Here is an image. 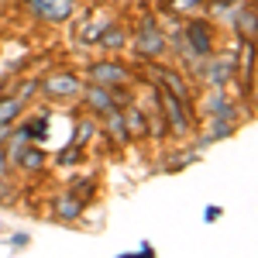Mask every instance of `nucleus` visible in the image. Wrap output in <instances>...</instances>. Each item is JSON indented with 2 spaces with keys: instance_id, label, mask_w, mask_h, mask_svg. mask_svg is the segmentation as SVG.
I'll use <instances>...</instances> for the list:
<instances>
[{
  "instance_id": "obj_1",
  "label": "nucleus",
  "mask_w": 258,
  "mask_h": 258,
  "mask_svg": "<svg viewBox=\"0 0 258 258\" xmlns=\"http://www.w3.org/2000/svg\"><path fill=\"white\" fill-rule=\"evenodd\" d=\"M159 100L165 103V120H169V127H172L176 135H186V131H189V117H186V100L176 97L172 90H162Z\"/></svg>"
},
{
  "instance_id": "obj_2",
  "label": "nucleus",
  "mask_w": 258,
  "mask_h": 258,
  "mask_svg": "<svg viewBox=\"0 0 258 258\" xmlns=\"http://www.w3.org/2000/svg\"><path fill=\"white\" fill-rule=\"evenodd\" d=\"M73 0H28V11L35 14V18H41V21H66L69 14H73Z\"/></svg>"
},
{
  "instance_id": "obj_3",
  "label": "nucleus",
  "mask_w": 258,
  "mask_h": 258,
  "mask_svg": "<svg viewBox=\"0 0 258 258\" xmlns=\"http://www.w3.org/2000/svg\"><path fill=\"white\" fill-rule=\"evenodd\" d=\"M162 48H165V38H162L159 24L152 18H145V24H141V31H138V52L148 55V59H155V55H162Z\"/></svg>"
},
{
  "instance_id": "obj_4",
  "label": "nucleus",
  "mask_w": 258,
  "mask_h": 258,
  "mask_svg": "<svg viewBox=\"0 0 258 258\" xmlns=\"http://www.w3.org/2000/svg\"><path fill=\"white\" fill-rule=\"evenodd\" d=\"M90 80L100 83V86H117V83L127 80V69L117 62H97V66H90Z\"/></svg>"
},
{
  "instance_id": "obj_5",
  "label": "nucleus",
  "mask_w": 258,
  "mask_h": 258,
  "mask_svg": "<svg viewBox=\"0 0 258 258\" xmlns=\"http://www.w3.org/2000/svg\"><path fill=\"white\" fill-rule=\"evenodd\" d=\"M186 38H189V45H193V52L197 55H210V48H214V38H210V28L203 24V21H189L186 24Z\"/></svg>"
},
{
  "instance_id": "obj_6",
  "label": "nucleus",
  "mask_w": 258,
  "mask_h": 258,
  "mask_svg": "<svg viewBox=\"0 0 258 258\" xmlns=\"http://www.w3.org/2000/svg\"><path fill=\"white\" fill-rule=\"evenodd\" d=\"M86 103L100 110V114H110V110H117V103H114V90L110 86H93V90H86Z\"/></svg>"
},
{
  "instance_id": "obj_7",
  "label": "nucleus",
  "mask_w": 258,
  "mask_h": 258,
  "mask_svg": "<svg viewBox=\"0 0 258 258\" xmlns=\"http://www.w3.org/2000/svg\"><path fill=\"white\" fill-rule=\"evenodd\" d=\"M80 90V80L76 76H69V73H62V76H52V80L45 83V93H52V97H73Z\"/></svg>"
},
{
  "instance_id": "obj_8",
  "label": "nucleus",
  "mask_w": 258,
  "mask_h": 258,
  "mask_svg": "<svg viewBox=\"0 0 258 258\" xmlns=\"http://www.w3.org/2000/svg\"><path fill=\"white\" fill-rule=\"evenodd\" d=\"M14 162H18L21 169H28V172H38L41 165H45V155H41L38 148H31V145H24L18 155H14Z\"/></svg>"
},
{
  "instance_id": "obj_9",
  "label": "nucleus",
  "mask_w": 258,
  "mask_h": 258,
  "mask_svg": "<svg viewBox=\"0 0 258 258\" xmlns=\"http://www.w3.org/2000/svg\"><path fill=\"white\" fill-rule=\"evenodd\" d=\"M238 31L244 41H258V18L255 11H241L238 14Z\"/></svg>"
},
{
  "instance_id": "obj_10",
  "label": "nucleus",
  "mask_w": 258,
  "mask_h": 258,
  "mask_svg": "<svg viewBox=\"0 0 258 258\" xmlns=\"http://www.w3.org/2000/svg\"><path fill=\"white\" fill-rule=\"evenodd\" d=\"M55 210H59V217L73 220V217H80V210H83V200L76 197V193H66V197H59V203H55Z\"/></svg>"
},
{
  "instance_id": "obj_11",
  "label": "nucleus",
  "mask_w": 258,
  "mask_h": 258,
  "mask_svg": "<svg viewBox=\"0 0 258 258\" xmlns=\"http://www.w3.org/2000/svg\"><path fill=\"white\" fill-rule=\"evenodd\" d=\"M107 127H110V135H114L120 145H127V141H131L127 127H124V114H120V110H110V114H107Z\"/></svg>"
},
{
  "instance_id": "obj_12",
  "label": "nucleus",
  "mask_w": 258,
  "mask_h": 258,
  "mask_svg": "<svg viewBox=\"0 0 258 258\" xmlns=\"http://www.w3.org/2000/svg\"><path fill=\"white\" fill-rule=\"evenodd\" d=\"M159 76L165 80V86H169V90H172L176 97H182V100H186V93H189V90H186V80H182L179 73H172V69H159Z\"/></svg>"
},
{
  "instance_id": "obj_13",
  "label": "nucleus",
  "mask_w": 258,
  "mask_h": 258,
  "mask_svg": "<svg viewBox=\"0 0 258 258\" xmlns=\"http://www.w3.org/2000/svg\"><path fill=\"white\" fill-rule=\"evenodd\" d=\"M124 127H127L131 138H141V135L148 131V124H145V117H141L138 110H127V114H124Z\"/></svg>"
},
{
  "instance_id": "obj_14",
  "label": "nucleus",
  "mask_w": 258,
  "mask_h": 258,
  "mask_svg": "<svg viewBox=\"0 0 258 258\" xmlns=\"http://www.w3.org/2000/svg\"><path fill=\"white\" fill-rule=\"evenodd\" d=\"M100 45H103V48H110V52H114V48H120V45H124V31H120V28H114V24H103V38H97Z\"/></svg>"
},
{
  "instance_id": "obj_15",
  "label": "nucleus",
  "mask_w": 258,
  "mask_h": 258,
  "mask_svg": "<svg viewBox=\"0 0 258 258\" xmlns=\"http://www.w3.org/2000/svg\"><path fill=\"white\" fill-rule=\"evenodd\" d=\"M18 110H21V100H18V97H7V100H0V124H14V117H18Z\"/></svg>"
},
{
  "instance_id": "obj_16",
  "label": "nucleus",
  "mask_w": 258,
  "mask_h": 258,
  "mask_svg": "<svg viewBox=\"0 0 258 258\" xmlns=\"http://www.w3.org/2000/svg\"><path fill=\"white\" fill-rule=\"evenodd\" d=\"M231 73H234V62L220 59L217 66H214V73H210V83H214V86H224V80H231Z\"/></svg>"
},
{
  "instance_id": "obj_17",
  "label": "nucleus",
  "mask_w": 258,
  "mask_h": 258,
  "mask_svg": "<svg viewBox=\"0 0 258 258\" xmlns=\"http://www.w3.org/2000/svg\"><path fill=\"white\" fill-rule=\"evenodd\" d=\"M93 135V120H80V127H76V138H73V145H83V141Z\"/></svg>"
},
{
  "instance_id": "obj_18",
  "label": "nucleus",
  "mask_w": 258,
  "mask_h": 258,
  "mask_svg": "<svg viewBox=\"0 0 258 258\" xmlns=\"http://www.w3.org/2000/svg\"><path fill=\"white\" fill-rule=\"evenodd\" d=\"M28 131H31V138H45V131H48V120L38 117L35 124H31V127H28Z\"/></svg>"
},
{
  "instance_id": "obj_19",
  "label": "nucleus",
  "mask_w": 258,
  "mask_h": 258,
  "mask_svg": "<svg viewBox=\"0 0 258 258\" xmlns=\"http://www.w3.org/2000/svg\"><path fill=\"white\" fill-rule=\"evenodd\" d=\"M76 159H80V145H73L69 152H62V155H59V162H62V165H69V162H76Z\"/></svg>"
},
{
  "instance_id": "obj_20",
  "label": "nucleus",
  "mask_w": 258,
  "mask_h": 258,
  "mask_svg": "<svg viewBox=\"0 0 258 258\" xmlns=\"http://www.w3.org/2000/svg\"><path fill=\"white\" fill-rule=\"evenodd\" d=\"M100 28H103V24H86V28H83V41H97L100 38V35H97Z\"/></svg>"
},
{
  "instance_id": "obj_21",
  "label": "nucleus",
  "mask_w": 258,
  "mask_h": 258,
  "mask_svg": "<svg viewBox=\"0 0 258 258\" xmlns=\"http://www.w3.org/2000/svg\"><path fill=\"white\" fill-rule=\"evenodd\" d=\"M193 4H203V0H176V11H193Z\"/></svg>"
},
{
  "instance_id": "obj_22",
  "label": "nucleus",
  "mask_w": 258,
  "mask_h": 258,
  "mask_svg": "<svg viewBox=\"0 0 258 258\" xmlns=\"http://www.w3.org/2000/svg\"><path fill=\"white\" fill-rule=\"evenodd\" d=\"M220 217V207H210V210H207V220H210V224H214V220Z\"/></svg>"
},
{
  "instance_id": "obj_23",
  "label": "nucleus",
  "mask_w": 258,
  "mask_h": 258,
  "mask_svg": "<svg viewBox=\"0 0 258 258\" xmlns=\"http://www.w3.org/2000/svg\"><path fill=\"white\" fill-rule=\"evenodd\" d=\"M4 172H7V152L0 148V176H4Z\"/></svg>"
},
{
  "instance_id": "obj_24",
  "label": "nucleus",
  "mask_w": 258,
  "mask_h": 258,
  "mask_svg": "<svg viewBox=\"0 0 258 258\" xmlns=\"http://www.w3.org/2000/svg\"><path fill=\"white\" fill-rule=\"evenodd\" d=\"M7 200V182H4V176H0V203Z\"/></svg>"
},
{
  "instance_id": "obj_25",
  "label": "nucleus",
  "mask_w": 258,
  "mask_h": 258,
  "mask_svg": "<svg viewBox=\"0 0 258 258\" xmlns=\"http://www.w3.org/2000/svg\"><path fill=\"white\" fill-rule=\"evenodd\" d=\"M7 135H11V124H0V141L7 138Z\"/></svg>"
},
{
  "instance_id": "obj_26",
  "label": "nucleus",
  "mask_w": 258,
  "mask_h": 258,
  "mask_svg": "<svg viewBox=\"0 0 258 258\" xmlns=\"http://www.w3.org/2000/svg\"><path fill=\"white\" fill-rule=\"evenodd\" d=\"M255 18H258V7H255Z\"/></svg>"
},
{
  "instance_id": "obj_27",
  "label": "nucleus",
  "mask_w": 258,
  "mask_h": 258,
  "mask_svg": "<svg viewBox=\"0 0 258 258\" xmlns=\"http://www.w3.org/2000/svg\"><path fill=\"white\" fill-rule=\"evenodd\" d=\"M220 4H224V0H220ZM220 4H217V7H220Z\"/></svg>"
}]
</instances>
